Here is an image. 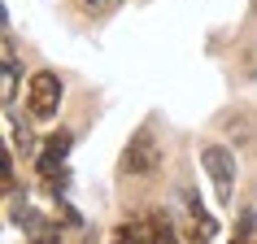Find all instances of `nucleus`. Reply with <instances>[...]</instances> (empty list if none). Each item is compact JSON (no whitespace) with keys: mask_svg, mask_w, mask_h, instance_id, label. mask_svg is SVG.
Listing matches in <instances>:
<instances>
[{"mask_svg":"<svg viewBox=\"0 0 257 244\" xmlns=\"http://www.w3.org/2000/svg\"><path fill=\"white\" fill-rule=\"evenodd\" d=\"M70 144H74V136L70 131H57L40 153V179H44V188L53 192V196H61V188H66V153H70Z\"/></svg>","mask_w":257,"mask_h":244,"instance_id":"obj_1","label":"nucleus"},{"mask_svg":"<svg viewBox=\"0 0 257 244\" xmlns=\"http://www.w3.org/2000/svg\"><path fill=\"white\" fill-rule=\"evenodd\" d=\"M157 162H162L157 136H153V127H140L136 136H131V144L122 149V175H149Z\"/></svg>","mask_w":257,"mask_h":244,"instance_id":"obj_2","label":"nucleus"},{"mask_svg":"<svg viewBox=\"0 0 257 244\" xmlns=\"http://www.w3.org/2000/svg\"><path fill=\"white\" fill-rule=\"evenodd\" d=\"M27 105H31V118H57V109H61V79H57L53 70H40L35 79H31V92H27Z\"/></svg>","mask_w":257,"mask_h":244,"instance_id":"obj_3","label":"nucleus"},{"mask_svg":"<svg viewBox=\"0 0 257 244\" xmlns=\"http://www.w3.org/2000/svg\"><path fill=\"white\" fill-rule=\"evenodd\" d=\"M201 162H205V170H209V179H214V188H218V201L231 205V188H235V157H231V149L209 144L201 153Z\"/></svg>","mask_w":257,"mask_h":244,"instance_id":"obj_4","label":"nucleus"},{"mask_svg":"<svg viewBox=\"0 0 257 244\" xmlns=\"http://www.w3.org/2000/svg\"><path fill=\"white\" fill-rule=\"evenodd\" d=\"M188 209H192V222H188V244H214V235H218V222L209 214H205L196 201H188Z\"/></svg>","mask_w":257,"mask_h":244,"instance_id":"obj_5","label":"nucleus"},{"mask_svg":"<svg viewBox=\"0 0 257 244\" xmlns=\"http://www.w3.org/2000/svg\"><path fill=\"white\" fill-rule=\"evenodd\" d=\"M149 240V222H118L109 244H144Z\"/></svg>","mask_w":257,"mask_h":244,"instance_id":"obj_6","label":"nucleus"},{"mask_svg":"<svg viewBox=\"0 0 257 244\" xmlns=\"http://www.w3.org/2000/svg\"><path fill=\"white\" fill-rule=\"evenodd\" d=\"M149 244H179L175 227H170V218L166 214H153L149 218Z\"/></svg>","mask_w":257,"mask_h":244,"instance_id":"obj_7","label":"nucleus"},{"mask_svg":"<svg viewBox=\"0 0 257 244\" xmlns=\"http://www.w3.org/2000/svg\"><path fill=\"white\" fill-rule=\"evenodd\" d=\"M27 244H61V227L48 222V218H40V222L27 231Z\"/></svg>","mask_w":257,"mask_h":244,"instance_id":"obj_8","label":"nucleus"},{"mask_svg":"<svg viewBox=\"0 0 257 244\" xmlns=\"http://www.w3.org/2000/svg\"><path fill=\"white\" fill-rule=\"evenodd\" d=\"M14 96H18V66H14V61H5V70H0V100L9 105Z\"/></svg>","mask_w":257,"mask_h":244,"instance_id":"obj_9","label":"nucleus"},{"mask_svg":"<svg viewBox=\"0 0 257 244\" xmlns=\"http://www.w3.org/2000/svg\"><path fill=\"white\" fill-rule=\"evenodd\" d=\"M231 244H257V214H244L240 218V231L231 235Z\"/></svg>","mask_w":257,"mask_h":244,"instance_id":"obj_10","label":"nucleus"},{"mask_svg":"<svg viewBox=\"0 0 257 244\" xmlns=\"http://www.w3.org/2000/svg\"><path fill=\"white\" fill-rule=\"evenodd\" d=\"M5 127H9V136H14V144H22V153H31L35 149V140H31V131H22L14 118H5Z\"/></svg>","mask_w":257,"mask_h":244,"instance_id":"obj_11","label":"nucleus"},{"mask_svg":"<svg viewBox=\"0 0 257 244\" xmlns=\"http://www.w3.org/2000/svg\"><path fill=\"white\" fill-rule=\"evenodd\" d=\"M87 5H100V0H87Z\"/></svg>","mask_w":257,"mask_h":244,"instance_id":"obj_12","label":"nucleus"}]
</instances>
